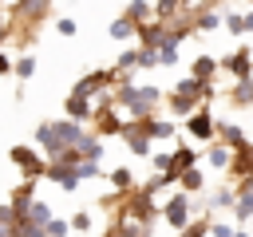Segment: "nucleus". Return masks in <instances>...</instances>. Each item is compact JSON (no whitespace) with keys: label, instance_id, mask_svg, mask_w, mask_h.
Returning <instances> with one entry per match:
<instances>
[{"label":"nucleus","instance_id":"31","mask_svg":"<svg viewBox=\"0 0 253 237\" xmlns=\"http://www.w3.org/2000/svg\"><path fill=\"white\" fill-rule=\"evenodd\" d=\"M245 32H253V12H249V16H245Z\"/></svg>","mask_w":253,"mask_h":237},{"label":"nucleus","instance_id":"10","mask_svg":"<svg viewBox=\"0 0 253 237\" xmlns=\"http://www.w3.org/2000/svg\"><path fill=\"white\" fill-rule=\"evenodd\" d=\"M91 115V103H87V95H79V91H71V99H67V118H87Z\"/></svg>","mask_w":253,"mask_h":237},{"label":"nucleus","instance_id":"25","mask_svg":"<svg viewBox=\"0 0 253 237\" xmlns=\"http://www.w3.org/2000/svg\"><path fill=\"white\" fill-rule=\"evenodd\" d=\"M225 28L237 36V32H245V16H237V12H225Z\"/></svg>","mask_w":253,"mask_h":237},{"label":"nucleus","instance_id":"18","mask_svg":"<svg viewBox=\"0 0 253 237\" xmlns=\"http://www.w3.org/2000/svg\"><path fill=\"white\" fill-rule=\"evenodd\" d=\"M233 213H237V221H249L253 217V198H237L233 201Z\"/></svg>","mask_w":253,"mask_h":237},{"label":"nucleus","instance_id":"26","mask_svg":"<svg viewBox=\"0 0 253 237\" xmlns=\"http://www.w3.org/2000/svg\"><path fill=\"white\" fill-rule=\"evenodd\" d=\"M210 237H237V229L225 225V221H217V225H210Z\"/></svg>","mask_w":253,"mask_h":237},{"label":"nucleus","instance_id":"27","mask_svg":"<svg viewBox=\"0 0 253 237\" xmlns=\"http://www.w3.org/2000/svg\"><path fill=\"white\" fill-rule=\"evenodd\" d=\"M138 63V51H123L119 55V71H126V67H134Z\"/></svg>","mask_w":253,"mask_h":237},{"label":"nucleus","instance_id":"23","mask_svg":"<svg viewBox=\"0 0 253 237\" xmlns=\"http://www.w3.org/2000/svg\"><path fill=\"white\" fill-rule=\"evenodd\" d=\"M178 4H182V0H158V8H154V16H158V20L166 24V20H170V12H174Z\"/></svg>","mask_w":253,"mask_h":237},{"label":"nucleus","instance_id":"19","mask_svg":"<svg viewBox=\"0 0 253 237\" xmlns=\"http://www.w3.org/2000/svg\"><path fill=\"white\" fill-rule=\"evenodd\" d=\"M206 233H210V217H202V221H194V225L182 229V237H206Z\"/></svg>","mask_w":253,"mask_h":237},{"label":"nucleus","instance_id":"28","mask_svg":"<svg viewBox=\"0 0 253 237\" xmlns=\"http://www.w3.org/2000/svg\"><path fill=\"white\" fill-rule=\"evenodd\" d=\"M111 182H115L119 190H126V186H130V170H115V174H111Z\"/></svg>","mask_w":253,"mask_h":237},{"label":"nucleus","instance_id":"2","mask_svg":"<svg viewBox=\"0 0 253 237\" xmlns=\"http://www.w3.org/2000/svg\"><path fill=\"white\" fill-rule=\"evenodd\" d=\"M119 103L130 107L134 118H146V115L154 111V103H158V91H154V87H130V83H126V87L119 91Z\"/></svg>","mask_w":253,"mask_h":237},{"label":"nucleus","instance_id":"6","mask_svg":"<svg viewBox=\"0 0 253 237\" xmlns=\"http://www.w3.org/2000/svg\"><path fill=\"white\" fill-rule=\"evenodd\" d=\"M221 67H225L233 79H253V55H249V47H241V51L225 55V59H221Z\"/></svg>","mask_w":253,"mask_h":237},{"label":"nucleus","instance_id":"29","mask_svg":"<svg viewBox=\"0 0 253 237\" xmlns=\"http://www.w3.org/2000/svg\"><path fill=\"white\" fill-rule=\"evenodd\" d=\"M71 229H91V213H75L71 217Z\"/></svg>","mask_w":253,"mask_h":237},{"label":"nucleus","instance_id":"17","mask_svg":"<svg viewBox=\"0 0 253 237\" xmlns=\"http://www.w3.org/2000/svg\"><path fill=\"white\" fill-rule=\"evenodd\" d=\"M217 24H225V16H217V12H202V16H198V28H202V32H213Z\"/></svg>","mask_w":253,"mask_h":237},{"label":"nucleus","instance_id":"13","mask_svg":"<svg viewBox=\"0 0 253 237\" xmlns=\"http://www.w3.org/2000/svg\"><path fill=\"white\" fill-rule=\"evenodd\" d=\"M178 182H182V194H194V190H202V186H206V174L194 166V170H186Z\"/></svg>","mask_w":253,"mask_h":237},{"label":"nucleus","instance_id":"30","mask_svg":"<svg viewBox=\"0 0 253 237\" xmlns=\"http://www.w3.org/2000/svg\"><path fill=\"white\" fill-rule=\"evenodd\" d=\"M55 28H59V36H75V20H59Z\"/></svg>","mask_w":253,"mask_h":237},{"label":"nucleus","instance_id":"24","mask_svg":"<svg viewBox=\"0 0 253 237\" xmlns=\"http://www.w3.org/2000/svg\"><path fill=\"white\" fill-rule=\"evenodd\" d=\"M40 8H47V0H24L16 12H20V16H40Z\"/></svg>","mask_w":253,"mask_h":237},{"label":"nucleus","instance_id":"8","mask_svg":"<svg viewBox=\"0 0 253 237\" xmlns=\"http://www.w3.org/2000/svg\"><path fill=\"white\" fill-rule=\"evenodd\" d=\"M206 162H210L213 170H229V166H233V154H229V146L210 142V146H206Z\"/></svg>","mask_w":253,"mask_h":237},{"label":"nucleus","instance_id":"16","mask_svg":"<svg viewBox=\"0 0 253 237\" xmlns=\"http://www.w3.org/2000/svg\"><path fill=\"white\" fill-rule=\"evenodd\" d=\"M134 32H138V24H130L126 16H119V20L111 24V36H115V40H126V36H134Z\"/></svg>","mask_w":253,"mask_h":237},{"label":"nucleus","instance_id":"14","mask_svg":"<svg viewBox=\"0 0 253 237\" xmlns=\"http://www.w3.org/2000/svg\"><path fill=\"white\" fill-rule=\"evenodd\" d=\"M158 63H178V43L170 40V32H166V40H162V47H158Z\"/></svg>","mask_w":253,"mask_h":237},{"label":"nucleus","instance_id":"12","mask_svg":"<svg viewBox=\"0 0 253 237\" xmlns=\"http://www.w3.org/2000/svg\"><path fill=\"white\" fill-rule=\"evenodd\" d=\"M217 71V59H210V55H198L194 59V79H202V83H210V75Z\"/></svg>","mask_w":253,"mask_h":237},{"label":"nucleus","instance_id":"20","mask_svg":"<svg viewBox=\"0 0 253 237\" xmlns=\"http://www.w3.org/2000/svg\"><path fill=\"white\" fill-rule=\"evenodd\" d=\"M16 75H20V79H32V75H36V59H32V55H24V59L16 63Z\"/></svg>","mask_w":253,"mask_h":237},{"label":"nucleus","instance_id":"11","mask_svg":"<svg viewBox=\"0 0 253 237\" xmlns=\"http://www.w3.org/2000/svg\"><path fill=\"white\" fill-rule=\"evenodd\" d=\"M233 107H253V79L233 83Z\"/></svg>","mask_w":253,"mask_h":237},{"label":"nucleus","instance_id":"21","mask_svg":"<svg viewBox=\"0 0 253 237\" xmlns=\"http://www.w3.org/2000/svg\"><path fill=\"white\" fill-rule=\"evenodd\" d=\"M75 174H79V182L83 178H99V162H75Z\"/></svg>","mask_w":253,"mask_h":237},{"label":"nucleus","instance_id":"3","mask_svg":"<svg viewBox=\"0 0 253 237\" xmlns=\"http://www.w3.org/2000/svg\"><path fill=\"white\" fill-rule=\"evenodd\" d=\"M162 217H166L174 229H186V225H190V194H174V198H166Z\"/></svg>","mask_w":253,"mask_h":237},{"label":"nucleus","instance_id":"22","mask_svg":"<svg viewBox=\"0 0 253 237\" xmlns=\"http://www.w3.org/2000/svg\"><path fill=\"white\" fill-rule=\"evenodd\" d=\"M67 233H71V221H55V217L47 221V237H67Z\"/></svg>","mask_w":253,"mask_h":237},{"label":"nucleus","instance_id":"32","mask_svg":"<svg viewBox=\"0 0 253 237\" xmlns=\"http://www.w3.org/2000/svg\"><path fill=\"white\" fill-rule=\"evenodd\" d=\"M4 71H8V59H4V55H0V75H4Z\"/></svg>","mask_w":253,"mask_h":237},{"label":"nucleus","instance_id":"9","mask_svg":"<svg viewBox=\"0 0 253 237\" xmlns=\"http://www.w3.org/2000/svg\"><path fill=\"white\" fill-rule=\"evenodd\" d=\"M150 16H154V8H150L146 0H130V4H126V20H130V24H138V28H142Z\"/></svg>","mask_w":253,"mask_h":237},{"label":"nucleus","instance_id":"1","mask_svg":"<svg viewBox=\"0 0 253 237\" xmlns=\"http://www.w3.org/2000/svg\"><path fill=\"white\" fill-rule=\"evenodd\" d=\"M79 138H83V130H79V122L75 118H67V122H43L40 130H36V142L59 162L71 146H79Z\"/></svg>","mask_w":253,"mask_h":237},{"label":"nucleus","instance_id":"7","mask_svg":"<svg viewBox=\"0 0 253 237\" xmlns=\"http://www.w3.org/2000/svg\"><path fill=\"white\" fill-rule=\"evenodd\" d=\"M217 134H221V142H225L229 150H245V146H249L245 130H241V126H233V122H221V126H217Z\"/></svg>","mask_w":253,"mask_h":237},{"label":"nucleus","instance_id":"5","mask_svg":"<svg viewBox=\"0 0 253 237\" xmlns=\"http://www.w3.org/2000/svg\"><path fill=\"white\" fill-rule=\"evenodd\" d=\"M12 162L28 174V178H40V174H47V166H43V158L36 154V150H28V146H12Z\"/></svg>","mask_w":253,"mask_h":237},{"label":"nucleus","instance_id":"4","mask_svg":"<svg viewBox=\"0 0 253 237\" xmlns=\"http://www.w3.org/2000/svg\"><path fill=\"white\" fill-rule=\"evenodd\" d=\"M186 130H190V138H198V142H213L217 122L210 118V111H194V115H190V122H186Z\"/></svg>","mask_w":253,"mask_h":237},{"label":"nucleus","instance_id":"15","mask_svg":"<svg viewBox=\"0 0 253 237\" xmlns=\"http://www.w3.org/2000/svg\"><path fill=\"white\" fill-rule=\"evenodd\" d=\"M194 107H198V99H190V95H170V111H174V115H194Z\"/></svg>","mask_w":253,"mask_h":237}]
</instances>
